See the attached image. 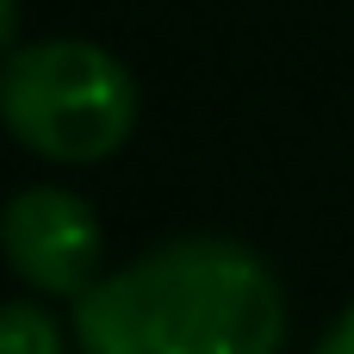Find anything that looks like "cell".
I'll use <instances>...</instances> for the list:
<instances>
[{
    "label": "cell",
    "mask_w": 354,
    "mask_h": 354,
    "mask_svg": "<svg viewBox=\"0 0 354 354\" xmlns=\"http://www.w3.org/2000/svg\"><path fill=\"white\" fill-rule=\"evenodd\" d=\"M317 354H354V305L324 330V342H317Z\"/></svg>",
    "instance_id": "cell-5"
},
{
    "label": "cell",
    "mask_w": 354,
    "mask_h": 354,
    "mask_svg": "<svg viewBox=\"0 0 354 354\" xmlns=\"http://www.w3.org/2000/svg\"><path fill=\"white\" fill-rule=\"evenodd\" d=\"M0 354H62V336L31 299H12L0 311Z\"/></svg>",
    "instance_id": "cell-4"
},
{
    "label": "cell",
    "mask_w": 354,
    "mask_h": 354,
    "mask_svg": "<svg viewBox=\"0 0 354 354\" xmlns=\"http://www.w3.org/2000/svg\"><path fill=\"white\" fill-rule=\"evenodd\" d=\"M12 31H19V0H0V37L12 44Z\"/></svg>",
    "instance_id": "cell-6"
},
{
    "label": "cell",
    "mask_w": 354,
    "mask_h": 354,
    "mask_svg": "<svg viewBox=\"0 0 354 354\" xmlns=\"http://www.w3.org/2000/svg\"><path fill=\"white\" fill-rule=\"evenodd\" d=\"M6 261L31 292L81 299L100 280V218L68 187H25L6 205Z\"/></svg>",
    "instance_id": "cell-3"
},
{
    "label": "cell",
    "mask_w": 354,
    "mask_h": 354,
    "mask_svg": "<svg viewBox=\"0 0 354 354\" xmlns=\"http://www.w3.org/2000/svg\"><path fill=\"white\" fill-rule=\"evenodd\" d=\"M286 292L230 236L162 243L75 299L81 354H280Z\"/></svg>",
    "instance_id": "cell-1"
},
{
    "label": "cell",
    "mask_w": 354,
    "mask_h": 354,
    "mask_svg": "<svg viewBox=\"0 0 354 354\" xmlns=\"http://www.w3.org/2000/svg\"><path fill=\"white\" fill-rule=\"evenodd\" d=\"M143 93L131 68L87 37L12 44L0 75L6 131L44 162H100L137 131Z\"/></svg>",
    "instance_id": "cell-2"
}]
</instances>
